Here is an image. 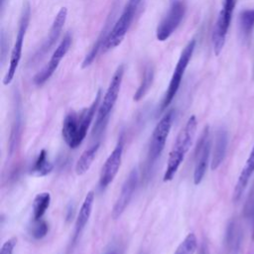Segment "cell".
<instances>
[{
  "label": "cell",
  "instance_id": "cell-1",
  "mask_svg": "<svg viewBox=\"0 0 254 254\" xmlns=\"http://www.w3.org/2000/svg\"><path fill=\"white\" fill-rule=\"evenodd\" d=\"M101 101V90L99 89L90 106L79 112L71 111L64 119L62 135L66 145L72 149L77 148L84 140L87 130L97 113Z\"/></svg>",
  "mask_w": 254,
  "mask_h": 254
},
{
  "label": "cell",
  "instance_id": "cell-2",
  "mask_svg": "<svg viewBox=\"0 0 254 254\" xmlns=\"http://www.w3.org/2000/svg\"><path fill=\"white\" fill-rule=\"evenodd\" d=\"M197 121L194 115H191L184 128L180 131L173 148L169 154L166 171L164 173L163 181L170 182L175 177L180 166L182 165L187 153L192 145L193 138L195 136Z\"/></svg>",
  "mask_w": 254,
  "mask_h": 254
},
{
  "label": "cell",
  "instance_id": "cell-3",
  "mask_svg": "<svg viewBox=\"0 0 254 254\" xmlns=\"http://www.w3.org/2000/svg\"><path fill=\"white\" fill-rule=\"evenodd\" d=\"M124 71H125L124 64H120L116 68L115 72L113 73V76L110 80L108 88L102 98V101H100V104L95 116V122L93 126V131H92L93 135L94 134L98 135L106 125L110 112L117 101L120 87L123 80Z\"/></svg>",
  "mask_w": 254,
  "mask_h": 254
},
{
  "label": "cell",
  "instance_id": "cell-4",
  "mask_svg": "<svg viewBox=\"0 0 254 254\" xmlns=\"http://www.w3.org/2000/svg\"><path fill=\"white\" fill-rule=\"evenodd\" d=\"M194 48H195V40H191L188 43V45L183 50V52L179 58V61L176 64V67L174 69V72L171 77V80H170L169 86L167 88V91L165 93V96L162 100L160 111H164L170 105V103L173 101V99L175 98V96L180 88L185 71H186V69L189 65V63L191 59V56L193 54Z\"/></svg>",
  "mask_w": 254,
  "mask_h": 254
},
{
  "label": "cell",
  "instance_id": "cell-5",
  "mask_svg": "<svg viewBox=\"0 0 254 254\" xmlns=\"http://www.w3.org/2000/svg\"><path fill=\"white\" fill-rule=\"evenodd\" d=\"M30 17H31V8L30 5L27 3L24 6V9L22 11V15L19 21V28H18V33L16 36V41L14 44V47L11 52V57L9 61V66L8 70L3 78V84L8 85L11 83V81L14 78V75L16 73V70L18 68L21 56H22V49H23V43L24 39L29 27V22H30Z\"/></svg>",
  "mask_w": 254,
  "mask_h": 254
},
{
  "label": "cell",
  "instance_id": "cell-6",
  "mask_svg": "<svg viewBox=\"0 0 254 254\" xmlns=\"http://www.w3.org/2000/svg\"><path fill=\"white\" fill-rule=\"evenodd\" d=\"M174 117L175 111L173 109L169 110L167 113L163 115V117L159 120V122L156 124L153 130L148 151V157L151 164L154 163L160 157L161 153L165 148L167 138L170 134L173 125Z\"/></svg>",
  "mask_w": 254,
  "mask_h": 254
},
{
  "label": "cell",
  "instance_id": "cell-7",
  "mask_svg": "<svg viewBox=\"0 0 254 254\" xmlns=\"http://www.w3.org/2000/svg\"><path fill=\"white\" fill-rule=\"evenodd\" d=\"M186 4L183 0L172 1L167 14L159 23L156 30V38L159 41L164 42L172 36V34L180 26L186 14Z\"/></svg>",
  "mask_w": 254,
  "mask_h": 254
},
{
  "label": "cell",
  "instance_id": "cell-8",
  "mask_svg": "<svg viewBox=\"0 0 254 254\" xmlns=\"http://www.w3.org/2000/svg\"><path fill=\"white\" fill-rule=\"evenodd\" d=\"M136 10H137V8H134V7L126 4L122 14L118 18V20L114 22V24L112 26V28L107 36V39L104 43V46L102 48L101 54H104V53L108 52L109 50L116 48L117 46H119L122 43V41L124 40L127 32L131 26L133 19H134Z\"/></svg>",
  "mask_w": 254,
  "mask_h": 254
},
{
  "label": "cell",
  "instance_id": "cell-9",
  "mask_svg": "<svg viewBox=\"0 0 254 254\" xmlns=\"http://www.w3.org/2000/svg\"><path fill=\"white\" fill-rule=\"evenodd\" d=\"M211 140L209 135V127L205 126L196 142L194 151V169H193V183L199 185L204 178L207 170L209 156H210Z\"/></svg>",
  "mask_w": 254,
  "mask_h": 254
},
{
  "label": "cell",
  "instance_id": "cell-10",
  "mask_svg": "<svg viewBox=\"0 0 254 254\" xmlns=\"http://www.w3.org/2000/svg\"><path fill=\"white\" fill-rule=\"evenodd\" d=\"M237 0H224L222 9L218 15L216 20L213 33H212V43H213V50L214 54L218 56L223 49L225 44L226 35L231 23L232 13L234 7L236 5Z\"/></svg>",
  "mask_w": 254,
  "mask_h": 254
},
{
  "label": "cell",
  "instance_id": "cell-11",
  "mask_svg": "<svg viewBox=\"0 0 254 254\" xmlns=\"http://www.w3.org/2000/svg\"><path fill=\"white\" fill-rule=\"evenodd\" d=\"M70 45H71V36H70V34L67 33L64 37V39L61 41L59 46L56 48V50L54 51L49 63L43 67L42 70H40L34 76L33 81L37 86L43 85L54 74V72L58 68L61 61L64 59V57L68 52Z\"/></svg>",
  "mask_w": 254,
  "mask_h": 254
},
{
  "label": "cell",
  "instance_id": "cell-12",
  "mask_svg": "<svg viewBox=\"0 0 254 254\" xmlns=\"http://www.w3.org/2000/svg\"><path fill=\"white\" fill-rule=\"evenodd\" d=\"M66 16H67V9L65 7H62L54 19V22L52 24L48 37L45 39L41 47L37 50V52L31 59V63H38L39 61H41L46 56V54L49 53V51L54 47L64 26Z\"/></svg>",
  "mask_w": 254,
  "mask_h": 254
},
{
  "label": "cell",
  "instance_id": "cell-13",
  "mask_svg": "<svg viewBox=\"0 0 254 254\" xmlns=\"http://www.w3.org/2000/svg\"><path fill=\"white\" fill-rule=\"evenodd\" d=\"M123 148H124L123 137L120 136L115 148L109 154L108 158L106 159L105 163L103 164V166L101 168L100 176H99L100 188H102V189L106 188L114 180L115 176L117 175L118 170L121 165V161H122Z\"/></svg>",
  "mask_w": 254,
  "mask_h": 254
},
{
  "label": "cell",
  "instance_id": "cell-14",
  "mask_svg": "<svg viewBox=\"0 0 254 254\" xmlns=\"http://www.w3.org/2000/svg\"><path fill=\"white\" fill-rule=\"evenodd\" d=\"M137 185H138V171L136 168H134L131 170L124 184L122 185L120 193L113 205V208L111 211V216L113 219H118L123 214V212L125 211L126 207L128 206L134 194Z\"/></svg>",
  "mask_w": 254,
  "mask_h": 254
},
{
  "label": "cell",
  "instance_id": "cell-15",
  "mask_svg": "<svg viewBox=\"0 0 254 254\" xmlns=\"http://www.w3.org/2000/svg\"><path fill=\"white\" fill-rule=\"evenodd\" d=\"M116 9L117 7L116 6H113L112 7V10L110 11L105 23H104V26L102 28V30L100 31L97 39L95 40L93 46L91 47L90 51L86 54V56L84 57V60L81 64V67L82 68H85L87 66H89L93 61L96 59V57L98 56V54H101V51H102V48L104 46V43L107 39V36L114 24V19H115V15H116Z\"/></svg>",
  "mask_w": 254,
  "mask_h": 254
},
{
  "label": "cell",
  "instance_id": "cell-16",
  "mask_svg": "<svg viewBox=\"0 0 254 254\" xmlns=\"http://www.w3.org/2000/svg\"><path fill=\"white\" fill-rule=\"evenodd\" d=\"M243 240V230L237 219H231L226 225L224 246L229 254H238Z\"/></svg>",
  "mask_w": 254,
  "mask_h": 254
},
{
  "label": "cell",
  "instance_id": "cell-17",
  "mask_svg": "<svg viewBox=\"0 0 254 254\" xmlns=\"http://www.w3.org/2000/svg\"><path fill=\"white\" fill-rule=\"evenodd\" d=\"M228 145V133L224 127H219L214 136L212 158L210 162L211 170H216L223 162Z\"/></svg>",
  "mask_w": 254,
  "mask_h": 254
},
{
  "label": "cell",
  "instance_id": "cell-18",
  "mask_svg": "<svg viewBox=\"0 0 254 254\" xmlns=\"http://www.w3.org/2000/svg\"><path fill=\"white\" fill-rule=\"evenodd\" d=\"M254 174V145L252 147V150L245 162V165L243 169L241 170V173L238 177V180L236 182V185L234 187L233 190V200L237 201L242 196L243 192L245 191L247 185L249 183L250 178Z\"/></svg>",
  "mask_w": 254,
  "mask_h": 254
},
{
  "label": "cell",
  "instance_id": "cell-19",
  "mask_svg": "<svg viewBox=\"0 0 254 254\" xmlns=\"http://www.w3.org/2000/svg\"><path fill=\"white\" fill-rule=\"evenodd\" d=\"M93 202H94V192L93 191H88L84 197V200L79 208L76 220H75V226H74V233H73V242H75L79 235L81 234L82 230L84 229L91 211L93 207Z\"/></svg>",
  "mask_w": 254,
  "mask_h": 254
},
{
  "label": "cell",
  "instance_id": "cell-20",
  "mask_svg": "<svg viewBox=\"0 0 254 254\" xmlns=\"http://www.w3.org/2000/svg\"><path fill=\"white\" fill-rule=\"evenodd\" d=\"M99 145L100 144L97 142L82 152L75 164V173L78 176H81L88 171L93 160L95 159L96 153L99 149Z\"/></svg>",
  "mask_w": 254,
  "mask_h": 254
},
{
  "label": "cell",
  "instance_id": "cell-21",
  "mask_svg": "<svg viewBox=\"0 0 254 254\" xmlns=\"http://www.w3.org/2000/svg\"><path fill=\"white\" fill-rule=\"evenodd\" d=\"M54 166L49 160L48 153L45 149L41 150L37 159L35 160L32 168H31V174L37 177H44L50 174L53 170Z\"/></svg>",
  "mask_w": 254,
  "mask_h": 254
},
{
  "label": "cell",
  "instance_id": "cell-22",
  "mask_svg": "<svg viewBox=\"0 0 254 254\" xmlns=\"http://www.w3.org/2000/svg\"><path fill=\"white\" fill-rule=\"evenodd\" d=\"M21 129H22V112L21 108L19 106V103L16 104L15 108V114H14V120L11 128V134H10V140H9V154L12 155L15 149L17 148V145L20 140L21 136Z\"/></svg>",
  "mask_w": 254,
  "mask_h": 254
},
{
  "label": "cell",
  "instance_id": "cell-23",
  "mask_svg": "<svg viewBox=\"0 0 254 254\" xmlns=\"http://www.w3.org/2000/svg\"><path fill=\"white\" fill-rule=\"evenodd\" d=\"M153 80H154V68L152 65L147 64L143 69L141 82L133 96V99L135 101L141 100L146 95V93L149 91V89L152 86Z\"/></svg>",
  "mask_w": 254,
  "mask_h": 254
},
{
  "label": "cell",
  "instance_id": "cell-24",
  "mask_svg": "<svg viewBox=\"0 0 254 254\" xmlns=\"http://www.w3.org/2000/svg\"><path fill=\"white\" fill-rule=\"evenodd\" d=\"M51 203V194L47 191L38 193L33 200V220L42 219Z\"/></svg>",
  "mask_w": 254,
  "mask_h": 254
},
{
  "label": "cell",
  "instance_id": "cell-25",
  "mask_svg": "<svg viewBox=\"0 0 254 254\" xmlns=\"http://www.w3.org/2000/svg\"><path fill=\"white\" fill-rule=\"evenodd\" d=\"M238 23L243 38H248L254 29V9H245L241 11Z\"/></svg>",
  "mask_w": 254,
  "mask_h": 254
},
{
  "label": "cell",
  "instance_id": "cell-26",
  "mask_svg": "<svg viewBox=\"0 0 254 254\" xmlns=\"http://www.w3.org/2000/svg\"><path fill=\"white\" fill-rule=\"evenodd\" d=\"M197 248V239L194 233H189L180 243L174 254H194Z\"/></svg>",
  "mask_w": 254,
  "mask_h": 254
},
{
  "label": "cell",
  "instance_id": "cell-27",
  "mask_svg": "<svg viewBox=\"0 0 254 254\" xmlns=\"http://www.w3.org/2000/svg\"><path fill=\"white\" fill-rule=\"evenodd\" d=\"M49 232V224L46 220L39 219V220H33V224L30 227V233L31 236L35 239H42L44 238Z\"/></svg>",
  "mask_w": 254,
  "mask_h": 254
},
{
  "label": "cell",
  "instance_id": "cell-28",
  "mask_svg": "<svg viewBox=\"0 0 254 254\" xmlns=\"http://www.w3.org/2000/svg\"><path fill=\"white\" fill-rule=\"evenodd\" d=\"M244 216L251 222L253 227L252 237L254 239V190L251 192L244 205Z\"/></svg>",
  "mask_w": 254,
  "mask_h": 254
},
{
  "label": "cell",
  "instance_id": "cell-29",
  "mask_svg": "<svg viewBox=\"0 0 254 254\" xmlns=\"http://www.w3.org/2000/svg\"><path fill=\"white\" fill-rule=\"evenodd\" d=\"M17 244V238L16 237H12L10 239H8L7 241H5L1 247L0 250V254H13L14 248Z\"/></svg>",
  "mask_w": 254,
  "mask_h": 254
},
{
  "label": "cell",
  "instance_id": "cell-30",
  "mask_svg": "<svg viewBox=\"0 0 254 254\" xmlns=\"http://www.w3.org/2000/svg\"><path fill=\"white\" fill-rule=\"evenodd\" d=\"M104 254H123V249L118 244L109 245V247L105 250Z\"/></svg>",
  "mask_w": 254,
  "mask_h": 254
},
{
  "label": "cell",
  "instance_id": "cell-31",
  "mask_svg": "<svg viewBox=\"0 0 254 254\" xmlns=\"http://www.w3.org/2000/svg\"><path fill=\"white\" fill-rule=\"evenodd\" d=\"M140 2H141V0H128L127 5L132 6V7H134V8H138Z\"/></svg>",
  "mask_w": 254,
  "mask_h": 254
},
{
  "label": "cell",
  "instance_id": "cell-32",
  "mask_svg": "<svg viewBox=\"0 0 254 254\" xmlns=\"http://www.w3.org/2000/svg\"><path fill=\"white\" fill-rule=\"evenodd\" d=\"M198 254H207V246L205 243H203L199 249Z\"/></svg>",
  "mask_w": 254,
  "mask_h": 254
},
{
  "label": "cell",
  "instance_id": "cell-33",
  "mask_svg": "<svg viewBox=\"0 0 254 254\" xmlns=\"http://www.w3.org/2000/svg\"><path fill=\"white\" fill-rule=\"evenodd\" d=\"M0 1H1V6H3V4H4V1H5V0H0Z\"/></svg>",
  "mask_w": 254,
  "mask_h": 254
},
{
  "label": "cell",
  "instance_id": "cell-34",
  "mask_svg": "<svg viewBox=\"0 0 254 254\" xmlns=\"http://www.w3.org/2000/svg\"><path fill=\"white\" fill-rule=\"evenodd\" d=\"M141 254H144V253H141Z\"/></svg>",
  "mask_w": 254,
  "mask_h": 254
}]
</instances>
